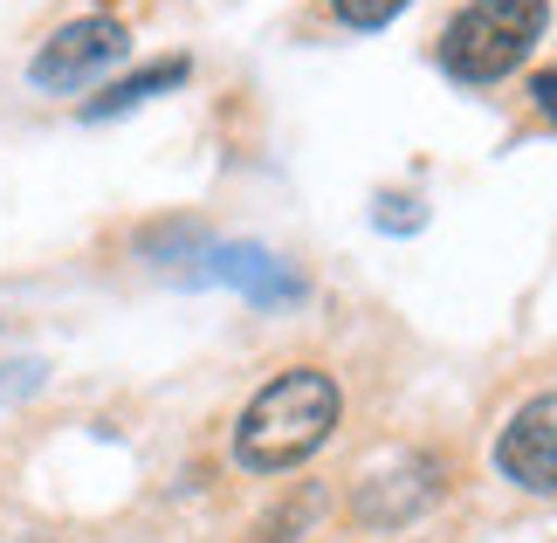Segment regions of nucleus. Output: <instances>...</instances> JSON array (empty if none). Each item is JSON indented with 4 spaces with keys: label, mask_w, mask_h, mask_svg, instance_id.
<instances>
[{
    "label": "nucleus",
    "mask_w": 557,
    "mask_h": 543,
    "mask_svg": "<svg viewBox=\"0 0 557 543\" xmlns=\"http://www.w3.org/2000/svg\"><path fill=\"white\" fill-rule=\"evenodd\" d=\"M331 427H337V379L317 372V365H296V372L269 379L242 406V420H234V461L248 474H283L296 461H310L331 441Z\"/></svg>",
    "instance_id": "1"
},
{
    "label": "nucleus",
    "mask_w": 557,
    "mask_h": 543,
    "mask_svg": "<svg viewBox=\"0 0 557 543\" xmlns=\"http://www.w3.org/2000/svg\"><path fill=\"white\" fill-rule=\"evenodd\" d=\"M550 0H468L441 35V70L455 83H503L544 41Z\"/></svg>",
    "instance_id": "2"
},
{
    "label": "nucleus",
    "mask_w": 557,
    "mask_h": 543,
    "mask_svg": "<svg viewBox=\"0 0 557 543\" xmlns=\"http://www.w3.org/2000/svg\"><path fill=\"white\" fill-rule=\"evenodd\" d=\"M132 49V35H124L117 14H83L70 28H55L41 41V55L28 62V76L41 90H76V83H90L97 70H111V62Z\"/></svg>",
    "instance_id": "3"
},
{
    "label": "nucleus",
    "mask_w": 557,
    "mask_h": 543,
    "mask_svg": "<svg viewBox=\"0 0 557 543\" xmlns=\"http://www.w3.org/2000/svg\"><path fill=\"white\" fill-rule=\"evenodd\" d=\"M496 468L530 495H557V393H537L496 433Z\"/></svg>",
    "instance_id": "4"
},
{
    "label": "nucleus",
    "mask_w": 557,
    "mask_h": 543,
    "mask_svg": "<svg viewBox=\"0 0 557 543\" xmlns=\"http://www.w3.org/2000/svg\"><path fill=\"white\" fill-rule=\"evenodd\" d=\"M441 454H406L393 474L358 489V523H379V530H406L426 503H441Z\"/></svg>",
    "instance_id": "5"
},
{
    "label": "nucleus",
    "mask_w": 557,
    "mask_h": 543,
    "mask_svg": "<svg viewBox=\"0 0 557 543\" xmlns=\"http://www.w3.org/2000/svg\"><path fill=\"white\" fill-rule=\"evenodd\" d=\"M207 275H213V282H234V289L255 296V303H289V296H304V275L283 269V262H275V255H262V248H213V255H207Z\"/></svg>",
    "instance_id": "6"
},
{
    "label": "nucleus",
    "mask_w": 557,
    "mask_h": 543,
    "mask_svg": "<svg viewBox=\"0 0 557 543\" xmlns=\"http://www.w3.org/2000/svg\"><path fill=\"white\" fill-rule=\"evenodd\" d=\"M180 83H186V55H165V62H152V70H138V76L111 83L103 97H90V103H83V118H117V111H138V103H152L159 90H180Z\"/></svg>",
    "instance_id": "7"
},
{
    "label": "nucleus",
    "mask_w": 557,
    "mask_h": 543,
    "mask_svg": "<svg viewBox=\"0 0 557 543\" xmlns=\"http://www.w3.org/2000/svg\"><path fill=\"white\" fill-rule=\"evenodd\" d=\"M317 509H324V495L304 489L296 503H283L275 516H262V523L248 530V543H296V530H310V516H317Z\"/></svg>",
    "instance_id": "8"
},
{
    "label": "nucleus",
    "mask_w": 557,
    "mask_h": 543,
    "mask_svg": "<svg viewBox=\"0 0 557 543\" xmlns=\"http://www.w3.org/2000/svg\"><path fill=\"white\" fill-rule=\"evenodd\" d=\"M41 379H49V365H41V358H8V365H0V406L41 393Z\"/></svg>",
    "instance_id": "9"
},
{
    "label": "nucleus",
    "mask_w": 557,
    "mask_h": 543,
    "mask_svg": "<svg viewBox=\"0 0 557 543\" xmlns=\"http://www.w3.org/2000/svg\"><path fill=\"white\" fill-rule=\"evenodd\" d=\"M331 14L345 21V28H385V21L406 14V0H331Z\"/></svg>",
    "instance_id": "10"
},
{
    "label": "nucleus",
    "mask_w": 557,
    "mask_h": 543,
    "mask_svg": "<svg viewBox=\"0 0 557 543\" xmlns=\"http://www.w3.org/2000/svg\"><path fill=\"white\" fill-rule=\"evenodd\" d=\"M530 97H537V111L557 124V70H537V76H530Z\"/></svg>",
    "instance_id": "11"
}]
</instances>
